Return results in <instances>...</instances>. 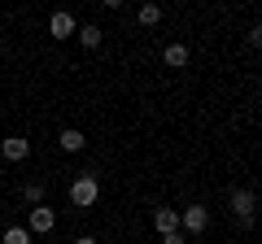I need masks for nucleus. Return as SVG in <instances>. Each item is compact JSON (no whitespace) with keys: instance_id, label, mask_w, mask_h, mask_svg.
<instances>
[{"instance_id":"20e7f679","label":"nucleus","mask_w":262,"mask_h":244,"mask_svg":"<svg viewBox=\"0 0 262 244\" xmlns=\"http://www.w3.org/2000/svg\"><path fill=\"white\" fill-rule=\"evenodd\" d=\"M57 227V214L48 205H31V214H27V231L31 235H48Z\"/></svg>"},{"instance_id":"0eeeda50","label":"nucleus","mask_w":262,"mask_h":244,"mask_svg":"<svg viewBox=\"0 0 262 244\" xmlns=\"http://www.w3.org/2000/svg\"><path fill=\"white\" fill-rule=\"evenodd\" d=\"M162 61H166L170 70H184L188 61H192V53H188V44H166V53H162Z\"/></svg>"},{"instance_id":"9b49d317","label":"nucleus","mask_w":262,"mask_h":244,"mask_svg":"<svg viewBox=\"0 0 262 244\" xmlns=\"http://www.w3.org/2000/svg\"><path fill=\"white\" fill-rule=\"evenodd\" d=\"M136 18H140V27H158V22H162V5H153V0H144Z\"/></svg>"},{"instance_id":"f257e3e1","label":"nucleus","mask_w":262,"mask_h":244,"mask_svg":"<svg viewBox=\"0 0 262 244\" xmlns=\"http://www.w3.org/2000/svg\"><path fill=\"white\" fill-rule=\"evenodd\" d=\"M232 218H236V227H245L249 231L253 227V209H258V197H253V188H232Z\"/></svg>"},{"instance_id":"423d86ee","label":"nucleus","mask_w":262,"mask_h":244,"mask_svg":"<svg viewBox=\"0 0 262 244\" xmlns=\"http://www.w3.org/2000/svg\"><path fill=\"white\" fill-rule=\"evenodd\" d=\"M0 157H5V161H27L31 157V140H22V135L0 140Z\"/></svg>"},{"instance_id":"f8f14e48","label":"nucleus","mask_w":262,"mask_h":244,"mask_svg":"<svg viewBox=\"0 0 262 244\" xmlns=\"http://www.w3.org/2000/svg\"><path fill=\"white\" fill-rule=\"evenodd\" d=\"M0 244H31V231L27 227H9V231L0 235Z\"/></svg>"},{"instance_id":"9d476101","label":"nucleus","mask_w":262,"mask_h":244,"mask_svg":"<svg viewBox=\"0 0 262 244\" xmlns=\"http://www.w3.org/2000/svg\"><path fill=\"white\" fill-rule=\"evenodd\" d=\"M75 35H79V44H83V48H101V39H105V31H101V27H92V22H88V27H79Z\"/></svg>"},{"instance_id":"1a4fd4ad","label":"nucleus","mask_w":262,"mask_h":244,"mask_svg":"<svg viewBox=\"0 0 262 244\" xmlns=\"http://www.w3.org/2000/svg\"><path fill=\"white\" fill-rule=\"evenodd\" d=\"M57 144H61V153H83L88 135H83V131H75V127H66V131L57 135Z\"/></svg>"},{"instance_id":"39448f33","label":"nucleus","mask_w":262,"mask_h":244,"mask_svg":"<svg viewBox=\"0 0 262 244\" xmlns=\"http://www.w3.org/2000/svg\"><path fill=\"white\" fill-rule=\"evenodd\" d=\"M75 31H79V22L70 18V13H66V9H57L53 18H48V35H53V39H70V35H75Z\"/></svg>"},{"instance_id":"f03ea898","label":"nucleus","mask_w":262,"mask_h":244,"mask_svg":"<svg viewBox=\"0 0 262 244\" xmlns=\"http://www.w3.org/2000/svg\"><path fill=\"white\" fill-rule=\"evenodd\" d=\"M96 197H101V183H96V175H79L75 183H70V201H75L79 209L96 205Z\"/></svg>"},{"instance_id":"2eb2a0df","label":"nucleus","mask_w":262,"mask_h":244,"mask_svg":"<svg viewBox=\"0 0 262 244\" xmlns=\"http://www.w3.org/2000/svg\"><path fill=\"white\" fill-rule=\"evenodd\" d=\"M162 244H184V231H166V235H162Z\"/></svg>"},{"instance_id":"6e6552de","label":"nucleus","mask_w":262,"mask_h":244,"mask_svg":"<svg viewBox=\"0 0 262 244\" xmlns=\"http://www.w3.org/2000/svg\"><path fill=\"white\" fill-rule=\"evenodd\" d=\"M153 227H158V235H166V231H179V209H153Z\"/></svg>"},{"instance_id":"6ab92c4d","label":"nucleus","mask_w":262,"mask_h":244,"mask_svg":"<svg viewBox=\"0 0 262 244\" xmlns=\"http://www.w3.org/2000/svg\"><path fill=\"white\" fill-rule=\"evenodd\" d=\"M0 39H5V31H0Z\"/></svg>"},{"instance_id":"dca6fc26","label":"nucleus","mask_w":262,"mask_h":244,"mask_svg":"<svg viewBox=\"0 0 262 244\" xmlns=\"http://www.w3.org/2000/svg\"><path fill=\"white\" fill-rule=\"evenodd\" d=\"M101 5H105V9H118V5H122V0H101Z\"/></svg>"},{"instance_id":"4468645a","label":"nucleus","mask_w":262,"mask_h":244,"mask_svg":"<svg viewBox=\"0 0 262 244\" xmlns=\"http://www.w3.org/2000/svg\"><path fill=\"white\" fill-rule=\"evenodd\" d=\"M245 44H249V48H262V22H253V27H249V35H245Z\"/></svg>"},{"instance_id":"a211bd4d","label":"nucleus","mask_w":262,"mask_h":244,"mask_svg":"<svg viewBox=\"0 0 262 244\" xmlns=\"http://www.w3.org/2000/svg\"><path fill=\"white\" fill-rule=\"evenodd\" d=\"M258 96H262V79H258Z\"/></svg>"},{"instance_id":"7ed1b4c3","label":"nucleus","mask_w":262,"mask_h":244,"mask_svg":"<svg viewBox=\"0 0 262 244\" xmlns=\"http://www.w3.org/2000/svg\"><path fill=\"white\" fill-rule=\"evenodd\" d=\"M206 227H210V209H206V205L179 209V231H184V235H201Z\"/></svg>"},{"instance_id":"f3484780","label":"nucleus","mask_w":262,"mask_h":244,"mask_svg":"<svg viewBox=\"0 0 262 244\" xmlns=\"http://www.w3.org/2000/svg\"><path fill=\"white\" fill-rule=\"evenodd\" d=\"M75 244H96V240H92V235H79V240H75Z\"/></svg>"},{"instance_id":"ddd939ff","label":"nucleus","mask_w":262,"mask_h":244,"mask_svg":"<svg viewBox=\"0 0 262 244\" xmlns=\"http://www.w3.org/2000/svg\"><path fill=\"white\" fill-rule=\"evenodd\" d=\"M22 201L27 205H44V188L39 183H22Z\"/></svg>"}]
</instances>
